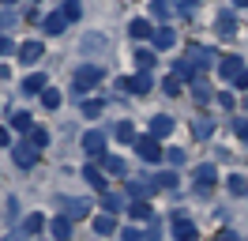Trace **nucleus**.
Instances as JSON below:
<instances>
[{"label":"nucleus","mask_w":248,"mask_h":241,"mask_svg":"<svg viewBox=\"0 0 248 241\" xmlns=\"http://www.w3.org/2000/svg\"><path fill=\"white\" fill-rule=\"evenodd\" d=\"M151 189H158V185H143V181H128V196H132V200H147V196H151Z\"/></svg>","instance_id":"obj_19"},{"label":"nucleus","mask_w":248,"mask_h":241,"mask_svg":"<svg viewBox=\"0 0 248 241\" xmlns=\"http://www.w3.org/2000/svg\"><path fill=\"white\" fill-rule=\"evenodd\" d=\"M192 132H196V139H207V136H211V120H196V124H192Z\"/></svg>","instance_id":"obj_34"},{"label":"nucleus","mask_w":248,"mask_h":241,"mask_svg":"<svg viewBox=\"0 0 248 241\" xmlns=\"http://www.w3.org/2000/svg\"><path fill=\"white\" fill-rule=\"evenodd\" d=\"M64 15H68V19L76 23L79 15H83V8H79V0H68V4H64Z\"/></svg>","instance_id":"obj_36"},{"label":"nucleus","mask_w":248,"mask_h":241,"mask_svg":"<svg viewBox=\"0 0 248 241\" xmlns=\"http://www.w3.org/2000/svg\"><path fill=\"white\" fill-rule=\"evenodd\" d=\"M230 192H233V196H245V192H248V181L241 177V173H233V177H230Z\"/></svg>","instance_id":"obj_30"},{"label":"nucleus","mask_w":248,"mask_h":241,"mask_svg":"<svg viewBox=\"0 0 248 241\" xmlns=\"http://www.w3.org/2000/svg\"><path fill=\"white\" fill-rule=\"evenodd\" d=\"M215 241H241V238H237L233 230H222V234H215Z\"/></svg>","instance_id":"obj_45"},{"label":"nucleus","mask_w":248,"mask_h":241,"mask_svg":"<svg viewBox=\"0 0 248 241\" xmlns=\"http://www.w3.org/2000/svg\"><path fill=\"white\" fill-rule=\"evenodd\" d=\"M151 38H155V49H158V53H162V49H173V45H177V34H173L170 27H158L155 34H151Z\"/></svg>","instance_id":"obj_8"},{"label":"nucleus","mask_w":248,"mask_h":241,"mask_svg":"<svg viewBox=\"0 0 248 241\" xmlns=\"http://www.w3.org/2000/svg\"><path fill=\"white\" fill-rule=\"evenodd\" d=\"M42 90H46V75L42 72H34V75L23 79V94H42Z\"/></svg>","instance_id":"obj_15"},{"label":"nucleus","mask_w":248,"mask_h":241,"mask_svg":"<svg viewBox=\"0 0 248 241\" xmlns=\"http://www.w3.org/2000/svg\"><path fill=\"white\" fill-rule=\"evenodd\" d=\"M136 151H140V158H143V162H158V158L166 155L155 132H151V136H136Z\"/></svg>","instance_id":"obj_1"},{"label":"nucleus","mask_w":248,"mask_h":241,"mask_svg":"<svg viewBox=\"0 0 248 241\" xmlns=\"http://www.w3.org/2000/svg\"><path fill=\"white\" fill-rule=\"evenodd\" d=\"M83 151H87L91 158H102V155H106V132H98V128L83 132Z\"/></svg>","instance_id":"obj_2"},{"label":"nucleus","mask_w":248,"mask_h":241,"mask_svg":"<svg viewBox=\"0 0 248 241\" xmlns=\"http://www.w3.org/2000/svg\"><path fill=\"white\" fill-rule=\"evenodd\" d=\"M241 72H245L241 57H222V60H218V75H222V79H237Z\"/></svg>","instance_id":"obj_3"},{"label":"nucleus","mask_w":248,"mask_h":241,"mask_svg":"<svg viewBox=\"0 0 248 241\" xmlns=\"http://www.w3.org/2000/svg\"><path fill=\"white\" fill-rule=\"evenodd\" d=\"M102 113V102H83V117H98Z\"/></svg>","instance_id":"obj_39"},{"label":"nucleus","mask_w":248,"mask_h":241,"mask_svg":"<svg viewBox=\"0 0 248 241\" xmlns=\"http://www.w3.org/2000/svg\"><path fill=\"white\" fill-rule=\"evenodd\" d=\"M113 230H117V219H113V215H94V234H102V238H106V234H113Z\"/></svg>","instance_id":"obj_14"},{"label":"nucleus","mask_w":248,"mask_h":241,"mask_svg":"<svg viewBox=\"0 0 248 241\" xmlns=\"http://www.w3.org/2000/svg\"><path fill=\"white\" fill-rule=\"evenodd\" d=\"M151 12H155V19H170V4H166V0H151Z\"/></svg>","instance_id":"obj_31"},{"label":"nucleus","mask_w":248,"mask_h":241,"mask_svg":"<svg viewBox=\"0 0 248 241\" xmlns=\"http://www.w3.org/2000/svg\"><path fill=\"white\" fill-rule=\"evenodd\" d=\"M34 4H38V0H34Z\"/></svg>","instance_id":"obj_52"},{"label":"nucleus","mask_w":248,"mask_h":241,"mask_svg":"<svg viewBox=\"0 0 248 241\" xmlns=\"http://www.w3.org/2000/svg\"><path fill=\"white\" fill-rule=\"evenodd\" d=\"M121 241H147L140 234V230H132V226H128V230H121Z\"/></svg>","instance_id":"obj_40"},{"label":"nucleus","mask_w":248,"mask_h":241,"mask_svg":"<svg viewBox=\"0 0 248 241\" xmlns=\"http://www.w3.org/2000/svg\"><path fill=\"white\" fill-rule=\"evenodd\" d=\"M173 72L181 75V79H196V75H200V72H196V64H192V60H177V68H173Z\"/></svg>","instance_id":"obj_25"},{"label":"nucleus","mask_w":248,"mask_h":241,"mask_svg":"<svg viewBox=\"0 0 248 241\" xmlns=\"http://www.w3.org/2000/svg\"><path fill=\"white\" fill-rule=\"evenodd\" d=\"M42 105H46V109H57V105H61V90H42Z\"/></svg>","instance_id":"obj_32"},{"label":"nucleus","mask_w":248,"mask_h":241,"mask_svg":"<svg viewBox=\"0 0 248 241\" xmlns=\"http://www.w3.org/2000/svg\"><path fill=\"white\" fill-rule=\"evenodd\" d=\"M128 34H132V38H151L155 27H151L147 19H132V23H128Z\"/></svg>","instance_id":"obj_16"},{"label":"nucleus","mask_w":248,"mask_h":241,"mask_svg":"<svg viewBox=\"0 0 248 241\" xmlns=\"http://www.w3.org/2000/svg\"><path fill=\"white\" fill-rule=\"evenodd\" d=\"M83 181H91V185H94V192H106V177H102V170L87 166V170H83Z\"/></svg>","instance_id":"obj_18"},{"label":"nucleus","mask_w":248,"mask_h":241,"mask_svg":"<svg viewBox=\"0 0 248 241\" xmlns=\"http://www.w3.org/2000/svg\"><path fill=\"white\" fill-rule=\"evenodd\" d=\"M200 0H177V12H196Z\"/></svg>","instance_id":"obj_42"},{"label":"nucleus","mask_w":248,"mask_h":241,"mask_svg":"<svg viewBox=\"0 0 248 241\" xmlns=\"http://www.w3.org/2000/svg\"><path fill=\"white\" fill-rule=\"evenodd\" d=\"M102 166L109 173H124V158H117V155H102Z\"/></svg>","instance_id":"obj_27"},{"label":"nucleus","mask_w":248,"mask_h":241,"mask_svg":"<svg viewBox=\"0 0 248 241\" xmlns=\"http://www.w3.org/2000/svg\"><path fill=\"white\" fill-rule=\"evenodd\" d=\"M98 79H102V68H98V64H83L76 72V83H83V87H94Z\"/></svg>","instance_id":"obj_7"},{"label":"nucleus","mask_w":248,"mask_h":241,"mask_svg":"<svg viewBox=\"0 0 248 241\" xmlns=\"http://www.w3.org/2000/svg\"><path fill=\"white\" fill-rule=\"evenodd\" d=\"M12 158H16V166H19V170H31V166H34V158H38V151H34L31 143H23V147H16V151H12Z\"/></svg>","instance_id":"obj_6"},{"label":"nucleus","mask_w":248,"mask_h":241,"mask_svg":"<svg viewBox=\"0 0 248 241\" xmlns=\"http://www.w3.org/2000/svg\"><path fill=\"white\" fill-rule=\"evenodd\" d=\"M237 136H241V139L248 143V120H237Z\"/></svg>","instance_id":"obj_46"},{"label":"nucleus","mask_w":248,"mask_h":241,"mask_svg":"<svg viewBox=\"0 0 248 241\" xmlns=\"http://www.w3.org/2000/svg\"><path fill=\"white\" fill-rule=\"evenodd\" d=\"M98 53V49H106V38H102V34H87V38H83V53Z\"/></svg>","instance_id":"obj_24"},{"label":"nucleus","mask_w":248,"mask_h":241,"mask_svg":"<svg viewBox=\"0 0 248 241\" xmlns=\"http://www.w3.org/2000/svg\"><path fill=\"white\" fill-rule=\"evenodd\" d=\"M68 23H72V19L64 15V8H61V12H53V15H46V34H64Z\"/></svg>","instance_id":"obj_9"},{"label":"nucleus","mask_w":248,"mask_h":241,"mask_svg":"<svg viewBox=\"0 0 248 241\" xmlns=\"http://www.w3.org/2000/svg\"><path fill=\"white\" fill-rule=\"evenodd\" d=\"M27 143H31V147H46V143H49V132H46V128H31Z\"/></svg>","instance_id":"obj_26"},{"label":"nucleus","mask_w":248,"mask_h":241,"mask_svg":"<svg viewBox=\"0 0 248 241\" xmlns=\"http://www.w3.org/2000/svg\"><path fill=\"white\" fill-rule=\"evenodd\" d=\"M128 215H132V219H151L155 211H151V204H147V200H132V207H128Z\"/></svg>","instance_id":"obj_20"},{"label":"nucleus","mask_w":248,"mask_h":241,"mask_svg":"<svg viewBox=\"0 0 248 241\" xmlns=\"http://www.w3.org/2000/svg\"><path fill=\"white\" fill-rule=\"evenodd\" d=\"M218 34H222V38H233V34H237V27H233V15H230V12L218 15Z\"/></svg>","instance_id":"obj_22"},{"label":"nucleus","mask_w":248,"mask_h":241,"mask_svg":"<svg viewBox=\"0 0 248 241\" xmlns=\"http://www.w3.org/2000/svg\"><path fill=\"white\" fill-rule=\"evenodd\" d=\"M233 4H237V8H245V4H248V0H233Z\"/></svg>","instance_id":"obj_50"},{"label":"nucleus","mask_w":248,"mask_h":241,"mask_svg":"<svg viewBox=\"0 0 248 241\" xmlns=\"http://www.w3.org/2000/svg\"><path fill=\"white\" fill-rule=\"evenodd\" d=\"M42 53H46V49H42V42H23V45H19V60H23V64H34Z\"/></svg>","instance_id":"obj_10"},{"label":"nucleus","mask_w":248,"mask_h":241,"mask_svg":"<svg viewBox=\"0 0 248 241\" xmlns=\"http://www.w3.org/2000/svg\"><path fill=\"white\" fill-rule=\"evenodd\" d=\"M207 98H211V90L203 87V83H196V102H207Z\"/></svg>","instance_id":"obj_43"},{"label":"nucleus","mask_w":248,"mask_h":241,"mask_svg":"<svg viewBox=\"0 0 248 241\" xmlns=\"http://www.w3.org/2000/svg\"><path fill=\"white\" fill-rule=\"evenodd\" d=\"M155 185H158V189H173V185H177V173L166 170V173H158V177H155Z\"/></svg>","instance_id":"obj_33"},{"label":"nucleus","mask_w":248,"mask_h":241,"mask_svg":"<svg viewBox=\"0 0 248 241\" xmlns=\"http://www.w3.org/2000/svg\"><path fill=\"white\" fill-rule=\"evenodd\" d=\"M8 49H12V42H8V38H4V42H0V53H8Z\"/></svg>","instance_id":"obj_49"},{"label":"nucleus","mask_w":248,"mask_h":241,"mask_svg":"<svg viewBox=\"0 0 248 241\" xmlns=\"http://www.w3.org/2000/svg\"><path fill=\"white\" fill-rule=\"evenodd\" d=\"M155 53H158V49H140V53H136V64H140L143 72H147V68L155 64Z\"/></svg>","instance_id":"obj_29"},{"label":"nucleus","mask_w":248,"mask_h":241,"mask_svg":"<svg viewBox=\"0 0 248 241\" xmlns=\"http://www.w3.org/2000/svg\"><path fill=\"white\" fill-rule=\"evenodd\" d=\"M8 143H12V132H8V128H0V147H8Z\"/></svg>","instance_id":"obj_47"},{"label":"nucleus","mask_w":248,"mask_h":241,"mask_svg":"<svg viewBox=\"0 0 248 241\" xmlns=\"http://www.w3.org/2000/svg\"><path fill=\"white\" fill-rule=\"evenodd\" d=\"M87 211H91L87 200H64V215H68V219H83Z\"/></svg>","instance_id":"obj_13"},{"label":"nucleus","mask_w":248,"mask_h":241,"mask_svg":"<svg viewBox=\"0 0 248 241\" xmlns=\"http://www.w3.org/2000/svg\"><path fill=\"white\" fill-rule=\"evenodd\" d=\"M233 102H237V98H233L230 90H222V94H218V105H222V109H233Z\"/></svg>","instance_id":"obj_41"},{"label":"nucleus","mask_w":248,"mask_h":241,"mask_svg":"<svg viewBox=\"0 0 248 241\" xmlns=\"http://www.w3.org/2000/svg\"><path fill=\"white\" fill-rule=\"evenodd\" d=\"M102 204H106V211H117L124 200H121V196H113V192H102Z\"/></svg>","instance_id":"obj_37"},{"label":"nucleus","mask_w":248,"mask_h":241,"mask_svg":"<svg viewBox=\"0 0 248 241\" xmlns=\"http://www.w3.org/2000/svg\"><path fill=\"white\" fill-rule=\"evenodd\" d=\"M162 90H166V94H181V75L173 72L170 79H166V83H162Z\"/></svg>","instance_id":"obj_35"},{"label":"nucleus","mask_w":248,"mask_h":241,"mask_svg":"<svg viewBox=\"0 0 248 241\" xmlns=\"http://www.w3.org/2000/svg\"><path fill=\"white\" fill-rule=\"evenodd\" d=\"M173 238L177 241H196V226L188 223L185 215H177V219H173Z\"/></svg>","instance_id":"obj_5"},{"label":"nucleus","mask_w":248,"mask_h":241,"mask_svg":"<svg viewBox=\"0 0 248 241\" xmlns=\"http://www.w3.org/2000/svg\"><path fill=\"white\" fill-rule=\"evenodd\" d=\"M237 87H241V90L248 87V68H245V72H241V75H237Z\"/></svg>","instance_id":"obj_48"},{"label":"nucleus","mask_w":248,"mask_h":241,"mask_svg":"<svg viewBox=\"0 0 248 241\" xmlns=\"http://www.w3.org/2000/svg\"><path fill=\"white\" fill-rule=\"evenodd\" d=\"M170 166H185V151H170Z\"/></svg>","instance_id":"obj_44"},{"label":"nucleus","mask_w":248,"mask_h":241,"mask_svg":"<svg viewBox=\"0 0 248 241\" xmlns=\"http://www.w3.org/2000/svg\"><path fill=\"white\" fill-rule=\"evenodd\" d=\"M12 128H16V132H31L34 117H31V113H16V117H12Z\"/></svg>","instance_id":"obj_23"},{"label":"nucleus","mask_w":248,"mask_h":241,"mask_svg":"<svg viewBox=\"0 0 248 241\" xmlns=\"http://www.w3.org/2000/svg\"><path fill=\"white\" fill-rule=\"evenodd\" d=\"M117 139H124V143H136V128H132L128 120H121V124H117Z\"/></svg>","instance_id":"obj_28"},{"label":"nucleus","mask_w":248,"mask_h":241,"mask_svg":"<svg viewBox=\"0 0 248 241\" xmlns=\"http://www.w3.org/2000/svg\"><path fill=\"white\" fill-rule=\"evenodd\" d=\"M155 87V79H151V75L147 72H140L136 75V79H132V94H147V90Z\"/></svg>","instance_id":"obj_21"},{"label":"nucleus","mask_w":248,"mask_h":241,"mask_svg":"<svg viewBox=\"0 0 248 241\" xmlns=\"http://www.w3.org/2000/svg\"><path fill=\"white\" fill-rule=\"evenodd\" d=\"M151 132L162 139V136H170L173 132V117H166V113H158V117H151Z\"/></svg>","instance_id":"obj_12"},{"label":"nucleus","mask_w":248,"mask_h":241,"mask_svg":"<svg viewBox=\"0 0 248 241\" xmlns=\"http://www.w3.org/2000/svg\"><path fill=\"white\" fill-rule=\"evenodd\" d=\"M42 226H46V219H42V215H31V219H27V234H38Z\"/></svg>","instance_id":"obj_38"},{"label":"nucleus","mask_w":248,"mask_h":241,"mask_svg":"<svg viewBox=\"0 0 248 241\" xmlns=\"http://www.w3.org/2000/svg\"><path fill=\"white\" fill-rule=\"evenodd\" d=\"M49 234H53L57 241H68V238H72V219H68V215L61 211V215L49 223Z\"/></svg>","instance_id":"obj_4"},{"label":"nucleus","mask_w":248,"mask_h":241,"mask_svg":"<svg viewBox=\"0 0 248 241\" xmlns=\"http://www.w3.org/2000/svg\"><path fill=\"white\" fill-rule=\"evenodd\" d=\"M196 181H200V189L215 185V181H218V170H215V162H203V166H196Z\"/></svg>","instance_id":"obj_11"},{"label":"nucleus","mask_w":248,"mask_h":241,"mask_svg":"<svg viewBox=\"0 0 248 241\" xmlns=\"http://www.w3.org/2000/svg\"><path fill=\"white\" fill-rule=\"evenodd\" d=\"M0 4H4V8H8V4H16V0H0Z\"/></svg>","instance_id":"obj_51"},{"label":"nucleus","mask_w":248,"mask_h":241,"mask_svg":"<svg viewBox=\"0 0 248 241\" xmlns=\"http://www.w3.org/2000/svg\"><path fill=\"white\" fill-rule=\"evenodd\" d=\"M188 57L196 60L200 68H211V64H215V53H211V49H203V45H196V49H188Z\"/></svg>","instance_id":"obj_17"}]
</instances>
